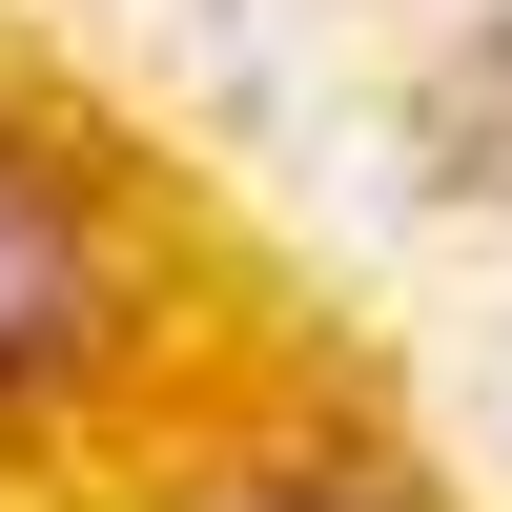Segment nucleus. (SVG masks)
I'll return each mask as SVG.
<instances>
[{
	"mask_svg": "<svg viewBox=\"0 0 512 512\" xmlns=\"http://www.w3.org/2000/svg\"><path fill=\"white\" fill-rule=\"evenodd\" d=\"M82 328H103V226H82L62 164L0 144V410H41L82 369Z\"/></svg>",
	"mask_w": 512,
	"mask_h": 512,
	"instance_id": "1",
	"label": "nucleus"
},
{
	"mask_svg": "<svg viewBox=\"0 0 512 512\" xmlns=\"http://www.w3.org/2000/svg\"><path fill=\"white\" fill-rule=\"evenodd\" d=\"M246 512H349V492H246Z\"/></svg>",
	"mask_w": 512,
	"mask_h": 512,
	"instance_id": "2",
	"label": "nucleus"
}]
</instances>
